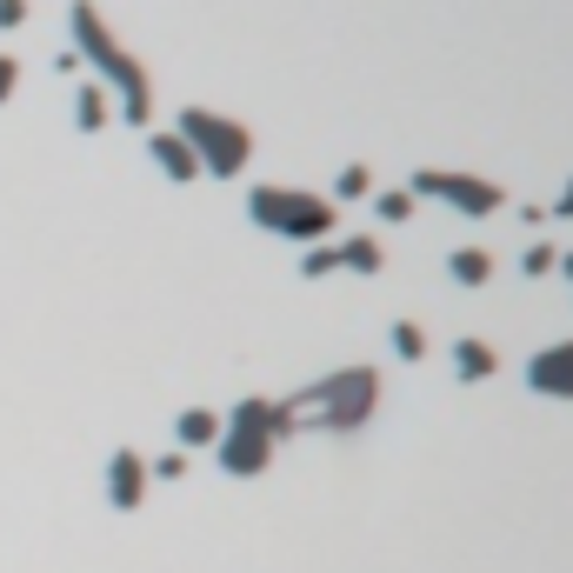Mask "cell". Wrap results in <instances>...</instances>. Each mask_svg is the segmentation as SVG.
<instances>
[{"label": "cell", "mask_w": 573, "mask_h": 573, "mask_svg": "<svg viewBox=\"0 0 573 573\" xmlns=\"http://www.w3.org/2000/svg\"><path fill=\"white\" fill-rule=\"evenodd\" d=\"M67 34H73V60H88L107 88H114V101H121V114L140 127L147 114H153V88H147V67L114 41V27L101 21V8L94 0H73L67 8Z\"/></svg>", "instance_id": "1"}, {"label": "cell", "mask_w": 573, "mask_h": 573, "mask_svg": "<svg viewBox=\"0 0 573 573\" xmlns=\"http://www.w3.org/2000/svg\"><path fill=\"white\" fill-rule=\"evenodd\" d=\"M287 434H294V406H287V400L254 393V400H240L233 414L220 421L214 454H220V467H227L233 480H254V473H267V467H274V447H280Z\"/></svg>", "instance_id": "2"}, {"label": "cell", "mask_w": 573, "mask_h": 573, "mask_svg": "<svg viewBox=\"0 0 573 573\" xmlns=\"http://www.w3.org/2000/svg\"><path fill=\"white\" fill-rule=\"evenodd\" d=\"M294 406V427L300 421H313V427H326V434H360L367 421H374V406H380V374L374 367H341V374H320L300 400H287Z\"/></svg>", "instance_id": "3"}, {"label": "cell", "mask_w": 573, "mask_h": 573, "mask_svg": "<svg viewBox=\"0 0 573 573\" xmlns=\"http://www.w3.org/2000/svg\"><path fill=\"white\" fill-rule=\"evenodd\" d=\"M248 214H254V227H267L280 240H334V227H341L334 200L307 194V187H254Z\"/></svg>", "instance_id": "4"}, {"label": "cell", "mask_w": 573, "mask_h": 573, "mask_svg": "<svg viewBox=\"0 0 573 573\" xmlns=\"http://www.w3.org/2000/svg\"><path fill=\"white\" fill-rule=\"evenodd\" d=\"M174 134L194 147L200 174H214V181H233V174L254 160V134L240 127V121H227V114H214V107H181Z\"/></svg>", "instance_id": "5"}, {"label": "cell", "mask_w": 573, "mask_h": 573, "mask_svg": "<svg viewBox=\"0 0 573 573\" xmlns=\"http://www.w3.org/2000/svg\"><path fill=\"white\" fill-rule=\"evenodd\" d=\"M406 194H414V200H447V207H454V214H467V220H486V214H501V207H507L501 181H480V174H447V168H421Z\"/></svg>", "instance_id": "6"}, {"label": "cell", "mask_w": 573, "mask_h": 573, "mask_svg": "<svg viewBox=\"0 0 573 573\" xmlns=\"http://www.w3.org/2000/svg\"><path fill=\"white\" fill-rule=\"evenodd\" d=\"M147 486H153L147 460H140L134 447H114V454H107V507H114V514H134V507L147 501Z\"/></svg>", "instance_id": "7"}, {"label": "cell", "mask_w": 573, "mask_h": 573, "mask_svg": "<svg viewBox=\"0 0 573 573\" xmlns=\"http://www.w3.org/2000/svg\"><path fill=\"white\" fill-rule=\"evenodd\" d=\"M527 387L540 400H573V341H553L527 360Z\"/></svg>", "instance_id": "8"}, {"label": "cell", "mask_w": 573, "mask_h": 573, "mask_svg": "<svg viewBox=\"0 0 573 573\" xmlns=\"http://www.w3.org/2000/svg\"><path fill=\"white\" fill-rule=\"evenodd\" d=\"M147 153H153V168L168 174V181H181V187H187V181H200V160H194V147H187L174 127H160V134L147 140Z\"/></svg>", "instance_id": "9"}, {"label": "cell", "mask_w": 573, "mask_h": 573, "mask_svg": "<svg viewBox=\"0 0 573 573\" xmlns=\"http://www.w3.org/2000/svg\"><path fill=\"white\" fill-rule=\"evenodd\" d=\"M454 374L460 380H494L501 374V354L486 347V341H454Z\"/></svg>", "instance_id": "10"}, {"label": "cell", "mask_w": 573, "mask_h": 573, "mask_svg": "<svg viewBox=\"0 0 573 573\" xmlns=\"http://www.w3.org/2000/svg\"><path fill=\"white\" fill-rule=\"evenodd\" d=\"M447 274L460 287H486V280H494V254H486V248H454L447 254Z\"/></svg>", "instance_id": "11"}, {"label": "cell", "mask_w": 573, "mask_h": 573, "mask_svg": "<svg viewBox=\"0 0 573 573\" xmlns=\"http://www.w3.org/2000/svg\"><path fill=\"white\" fill-rule=\"evenodd\" d=\"M174 440L181 447H214L220 440V414H214V406H187V414L174 421Z\"/></svg>", "instance_id": "12"}, {"label": "cell", "mask_w": 573, "mask_h": 573, "mask_svg": "<svg viewBox=\"0 0 573 573\" xmlns=\"http://www.w3.org/2000/svg\"><path fill=\"white\" fill-rule=\"evenodd\" d=\"M334 254H341V267H354V274H380V261H387L374 233H341Z\"/></svg>", "instance_id": "13"}, {"label": "cell", "mask_w": 573, "mask_h": 573, "mask_svg": "<svg viewBox=\"0 0 573 573\" xmlns=\"http://www.w3.org/2000/svg\"><path fill=\"white\" fill-rule=\"evenodd\" d=\"M73 121H80V134H101V127H107V94L94 88V80L73 94Z\"/></svg>", "instance_id": "14"}, {"label": "cell", "mask_w": 573, "mask_h": 573, "mask_svg": "<svg viewBox=\"0 0 573 573\" xmlns=\"http://www.w3.org/2000/svg\"><path fill=\"white\" fill-rule=\"evenodd\" d=\"M387 341H393L400 360H421V354H427V334H421L414 320H393V334H387Z\"/></svg>", "instance_id": "15"}, {"label": "cell", "mask_w": 573, "mask_h": 573, "mask_svg": "<svg viewBox=\"0 0 573 573\" xmlns=\"http://www.w3.org/2000/svg\"><path fill=\"white\" fill-rule=\"evenodd\" d=\"M374 214L380 220H414V194H374Z\"/></svg>", "instance_id": "16"}, {"label": "cell", "mask_w": 573, "mask_h": 573, "mask_svg": "<svg viewBox=\"0 0 573 573\" xmlns=\"http://www.w3.org/2000/svg\"><path fill=\"white\" fill-rule=\"evenodd\" d=\"M360 194H374V174L354 160V168H341V200H360Z\"/></svg>", "instance_id": "17"}, {"label": "cell", "mask_w": 573, "mask_h": 573, "mask_svg": "<svg viewBox=\"0 0 573 573\" xmlns=\"http://www.w3.org/2000/svg\"><path fill=\"white\" fill-rule=\"evenodd\" d=\"M14 88H21V60H14V54H0V107L14 101Z\"/></svg>", "instance_id": "18"}, {"label": "cell", "mask_w": 573, "mask_h": 573, "mask_svg": "<svg viewBox=\"0 0 573 573\" xmlns=\"http://www.w3.org/2000/svg\"><path fill=\"white\" fill-rule=\"evenodd\" d=\"M334 267H341V254H334V248H313L300 274H307V280H320V274H334Z\"/></svg>", "instance_id": "19"}, {"label": "cell", "mask_w": 573, "mask_h": 573, "mask_svg": "<svg viewBox=\"0 0 573 573\" xmlns=\"http://www.w3.org/2000/svg\"><path fill=\"white\" fill-rule=\"evenodd\" d=\"M147 473H153V480H187V454H168V460H153Z\"/></svg>", "instance_id": "20"}, {"label": "cell", "mask_w": 573, "mask_h": 573, "mask_svg": "<svg viewBox=\"0 0 573 573\" xmlns=\"http://www.w3.org/2000/svg\"><path fill=\"white\" fill-rule=\"evenodd\" d=\"M553 261H560V254L547 248V240H540V248H527V274H553Z\"/></svg>", "instance_id": "21"}, {"label": "cell", "mask_w": 573, "mask_h": 573, "mask_svg": "<svg viewBox=\"0 0 573 573\" xmlns=\"http://www.w3.org/2000/svg\"><path fill=\"white\" fill-rule=\"evenodd\" d=\"M27 21V0H0V27H21Z\"/></svg>", "instance_id": "22"}, {"label": "cell", "mask_w": 573, "mask_h": 573, "mask_svg": "<svg viewBox=\"0 0 573 573\" xmlns=\"http://www.w3.org/2000/svg\"><path fill=\"white\" fill-rule=\"evenodd\" d=\"M553 214H560V220H573V181H566V194L553 200Z\"/></svg>", "instance_id": "23"}, {"label": "cell", "mask_w": 573, "mask_h": 573, "mask_svg": "<svg viewBox=\"0 0 573 573\" xmlns=\"http://www.w3.org/2000/svg\"><path fill=\"white\" fill-rule=\"evenodd\" d=\"M553 267H560V274H566V280H573V254H566V261H553Z\"/></svg>", "instance_id": "24"}]
</instances>
